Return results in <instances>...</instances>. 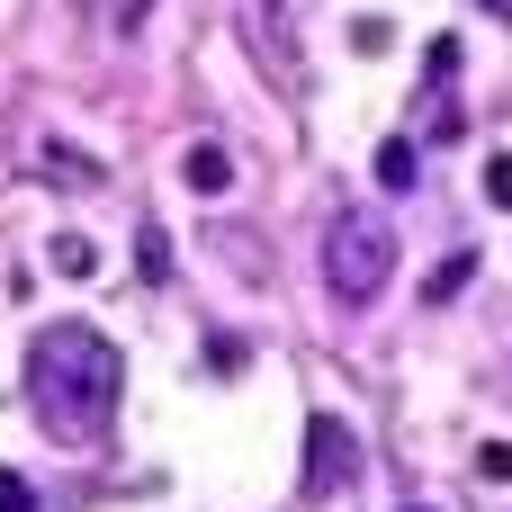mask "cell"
Segmentation results:
<instances>
[{
    "label": "cell",
    "mask_w": 512,
    "mask_h": 512,
    "mask_svg": "<svg viewBox=\"0 0 512 512\" xmlns=\"http://www.w3.org/2000/svg\"><path fill=\"white\" fill-rule=\"evenodd\" d=\"M387 279H396V225L369 216V207H342L324 225V288H333V306H378Z\"/></svg>",
    "instance_id": "7a4b0ae2"
},
{
    "label": "cell",
    "mask_w": 512,
    "mask_h": 512,
    "mask_svg": "<svg viewBox=\"0 0 512 512\" xmlns=\"http://www.w3.org/2000/svg\"><path fill=\"white\" fill-rule=\"evenodd\" d=\"M414 171H423V162H414V144H405V135H387V144H378V180H387V189H414Z\"/></svg>",
    "instance_id": "8992f818"
},
{
    "label": "cell",
    "mask_w": 512,
    "mask_h": 512,
    "mask_svg": "<svg viewBox=\"0 0 512 512\" xmlns=\"http://www.w3.org/2000/svg\"><path fill=\"white\" fill-rule=\"evenodd\" d=\"M54 270H63V279H90V270H99L90 234H63V243H54Z\"/></svg>",
    "instance_id": "52a82bcc"
},
{
    "label": "cell",
    "mask_w": 512,
    "mask_h": 512,
    "mask_svg": "<svg viewBox=\"0 0 512 512\" xmlns=\"http://www.w3.org/2000/svg\"><path fill=\"white\" fill-rule=\"evenodd\" d=\"M99 9H108V27H117V36H135V27L153 18V0H99Z\"/></svg>",
    "instance_id": "30bf717a"
},
{
    "label": "cell",
    "mask_w": 512,
    "mask_h": 512,
    "mask_svg": "<svg viewBox=\"0 0 512 512\" xmlns=\"http://www.w3.org/2000/svg\"><path fill=\"white\" fill-rule=\"evenodd\" d=\"M45 171L72 180V189H99V180H108V162H99V153H72V144H45Z\"/></svg>",
    "instance_id": "5b68a950"
},
{
    "label": "cell",
    "mask_w": 512,
    "mask_h": 512,
    "mask_svg": "<svg viewBox=\"0 0 512 512\" xmlns=\"http://www.w3.org/2000/svg\"><path fill=\"white\" fill-rule=\"evenodd\" d=\"M135 270H144V279H162V270H171V234H162V225H144V234H135Z\"/></svg>",
    "instance_id": "ba28073f"
},
{
    "label": "cell",
    "mask_w": 512,
    "mask_h": 512,
    "mask_svg": "<svg viewBox=\"0 0 512 512\" xmlns=\"http://www.w3.org/2000/svg\"><path fill=\"white\" fill-rule=\"evenodd\" d=\"M486 198L512 216V153H495V162H486Z\"/></svg>",
    "instance_id": "7c38bea8"
},
{
    "label": "cell",
    "mask_w": 512,
    "mask_h": 512,
    "mask_svg": "<svg viewBox=\"0 0 512 512\" xmlns=\"http://www.w3.org/2000/svg\"><path fill=\"white\" fill-rule=\"evenodd\" d=\"M351 477H369L351 423H342V414H306V495L333 504V495H351Z\"/></svg>",
    "instance_id": "3957f363"
},
{
    "label": "cell",
    "mask_w": 512,
    "mask_h": 512,
    "mask_svg": "<svg viewBox=\"0 0 512 512\" xmlns=\"http://www.w3.org/2000/svg\"><path fill=\"white\" fill-rule=\"evenodd\" d=\"M0 512H36V486H27L18 468H0Z\"/></svg>",
    "instance_id": "8fae6325"
},
{
    "label": "cell",
    "mask_w": 512,
    "mask_h": 512,
    "mask_svg": "<svg viewBox=\"0 0 512 512\" xmlns=\"http://www.w3.org/2000/svg\"><path fill=\"white\" fill-rule=\"evenodd\" d=\"M477 9H495V18H512V0H477Z\"/></svg>",
    "instance_id": "5bb4252c"
},
{
    "label": "cell",
    "mask_w": 512,
    "mask_h": 512,
    "mask_svg": "<svg viewBox=\"0 0 512 512\" xmlns=\"http://www.w3.org/2000/svg\"><path fill=\"white\" fill-rule=\"evenodd\" d=\"M459 288H468V252H450V261H441V270L423 279V297H432V306H450Z\"/></svg>",
    "instance_id": "9c48e42d"
},
{
    "label": "cell",
    "mask_w": 512,
    "mask_h": 512,
    "mask_svg": "<svg viewBox=\"0 0 512 512\" xmlns=\"http://www.w3.org/2000/svg\"><path fill=\"white\" fill-rule=\"evenodd\" d=\"M117 387H126V360H117L108 333H90V324H36V342H27V405H36V423L63 450H99L108 441Z\"/></svg>",
    "instance_id": "6da1fadb"
},
{
    "label": "cell",
    "mask_w": 512,
    "mask_h": 512,
    "mask_svg": "<svg viewBox=\"0 0 512 512\" xmlns=\"http://www.w3.org/2000/svg\"><path fill=\"white\" fill-rule=\"evenodd\" d=\"M180 180H189L198 198H225V189H234V162H225V144H189V162H180Z\"/></svg>",
    "instance_id": "277c9868"
},
{
    "label": "cell",
    "mask_w": 512,
    "mask_h": 512,
    "mask_svg": "<svg viewBox=\"0 0 512 512\" xmlns=\"http://www.w3.org/2000/svg\"><path fill=\"white\" fill-rule=\"evenodd\" d=\"M477 468H486V477H512V450H504V441H486V450H477Z\"/></svg>",
    "instance_id": "4fadbf2b"
}]
</instances>
